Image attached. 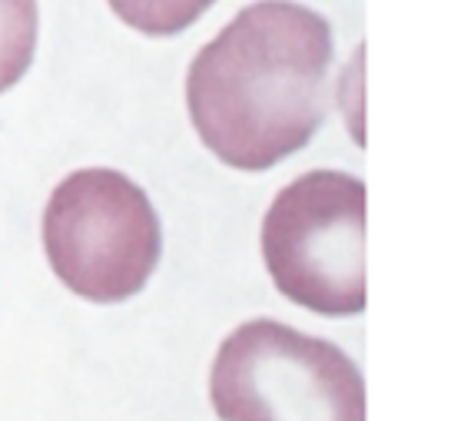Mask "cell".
Returning <instances> with one entry per match:
<instances>
[{
    "label": "cell",
    "mask_w": 461,
    "mask_h": 421,
    "mask_svg": "<svg viewBox=\"0 0 461 421\" xmlns=\"http://www.w3.org/2000/svg\"><path fill=\"white\" fill-rule=\"evenodd\" d=\"M332 27L295 0H259L196 53L186 106L203 147L259 173L305 149L329 113Z\"/></svg>",
    "instance_id": "1"
},
{
    "label": "cell",
    "mask_w": 461,
    "mask_h": 421,
    "mask_svg": "<svg viewBox=\"0 0 461 421\" xmlns=\"http://www.w3.org/2000/svg\"><path fill=\"white\" fill-rule=\"evenodd\" d=\"M220 421H366V381L329 338L252 318L222 338L210 372Z\"/></svg>",
    "instance_id": "2"
},
{
    "label": "cell",
    "mask_w": 461,
    "mask_h": 421,
    "mask_svg": "<svg viewBox=\"0 0 461 421\" xmlns=\"http://www.w3.org/2000/svg\"><path fill=\"white\" fill-rule=\"evenodd\" d=\"M43 253L53 275L86 302H126L157 273L163 226L147 190L120 169H77L43 210Z\"/></svg>",
    "instance_id": "3"
},
{
    "label": "cell",
    "mask_w": 461,
    "mask_h": 421,
    "mask_svg": "<svg viewBox=\"0 0 461 421\" xmlns=\"http://www.w3.org/2000/svg\"><path fill=\"white\" fill-rule=\"evenodd\" d=\"M262 263L279 292L325 318L366 309V186L342 169L293 179L262 219Z\"/></svg>",
    "instance_id": "4"
},
{
    "label": "cell",
    "mask_w": 461,
    "mask_h": 421,
    "mask_svg": "<svg viewBox=\"0 0 461 421\" xmlns=\"http://www.w3.org/2000/svg\"><path fill=\"white\" fill-rule=\"evenodd\" d=\"M37 0H0V94L23 80L37 53Z\"/></svg>",
    "instance_id": "5"
},
{
    "label": "cell",
    "mask_w": 461,
    "mask_h": 421,
    "mask_svg": "<svg viewBox=\"0 0 461 421\" xmlns=\"http://www.w3.org/2000/svg\"><path fill=\"white\" fill-rule=\"evenodd\" d=\"M126 27L147 37H173L200 21L216 0H106Z\"/></svg>",
    "instance_id": "6"
}]
</instances>
